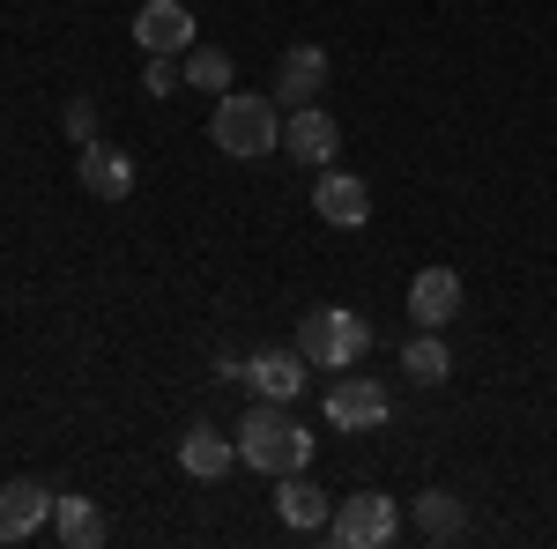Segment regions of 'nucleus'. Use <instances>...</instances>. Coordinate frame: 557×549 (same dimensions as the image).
Wrapping results in <instances>:
<instances>
[{"label": "nucleus", "mask_w": 557, "mask_h": 549, "mask_svg": "<svg viewBox=\"0 0 557 549\" xmlns=\"http://www.w3.org/2000/svg\"><path fill=\"white\" fill-rule=\"evenodd\" d=\"M52 527H60L67 549H97L104 542V512L89 506V498H52Z\"/></svg>", "instance_id": "dca6fc26"}, {"label": "nucleus", "mask_w": 557, "mask_h": 549, "mask_svg": "<svg viewBox=\"0 0 557 549\" xmlns=\"http://www.w3.org/2000/svg\"><path fill=\"white\" fill-rule=\"evenodd\" d=\"M327 423H335V431H380L386 423V386L380 379H335L327 386Z\"/></svg>", "instance_id": "423d86ee"}, {"label": "nucleus", "mask_w": 557, "mask_h": 549, "mask_svg": "<svg viewBox=\"0 0 557 549\" xmlns=\"http://www.w3.org/2000/svg\"><path fill=\"white\" fill-rule=\"evenodd\" d=\"M283 149H290L298 164L320 171L327 157H335V149H343V127H335V120H327L320 104H298V112H290V127H283Z\"/></svg>", "instance_id": "f8f14e48"}, {"label": "nucleus", "mask_w": 557, "mask_h": 549, "mask_svg": "<svg viewBox=\"0 0 557 549\" xmlns=\"http://www.w3.org/2000/svg\"><path fill=\"white\" fill-rule=\"evenodd\" d=\"M312 209H320V223H335V230H357V223H372V186L357 171H327L320 194H312Z\"/></svg>", "instance_id": "0eeeda50"}, {"label": "nucleus", "mask_w": 557, "mask_h": 549, "mask_svg": "<svg viewBox=\"0 0 557 549\" xmlns=\"http://www.w3.org/2000/svg\"><path fill=\"white\" fill-rule=\"evenodd\" d=\"M178 60H186L178 75H186L194 89H215V97L231 89V52H223V45H201V38H194L186 52H178Z\"/></svg>", "instance_id": "f3484780"}, {"label": "nucleus", "mask_w": 557, "mask_h": 549, "mask_svg": "<svg viewBox=\"0 0 557 549\" xmlns=\"http://www.w3.org/2000/svg\"><path fill=\"white\" fill-rule=\"evenodd\" d=\"M320 83H327V52L320 45H290L283 67H275V104H320Z\"/></svg>", "instance_id": "6e6552de"}, {"label": "nucleus", "mask_w": 557, "mask_h": 549, "mask_svg": "<svg viewBox=\"0 0 557 549\" xmlns=\"http://www.w3.org/2000/svg\"><path fill=\"white\" fill-rule=\"evenodd\" d=\"M134 45H141V52H186V45H194L186 0H149V8L134 15Z\"/></svg>", "instance_id": "1a4fd4ad"}, {"label": "nucleus", "mask_w": 557, "mask_h": 549, "mask_svg": "<svg viewBox=\"0 0 557 549\" xmlns=\"http://www.w3.org/2000/svg\"><path fill=\"white\" fill-rule=\"evenodd\" d=\"M67 134H75V149H89V141H97V104H89V97H75V104H67Z\"/></svg>", "instance_id": "aec40b11"}, {"label": "nucleus", "mask_w": 557, "mask_h": 549, "mask_svg": "<svg viewBox=\"0 0 557 549\" xmlns=\"http://www.w3.org/2000/svg\"><path fill=\"white\" fill-rule=\"evenodd\" d=\"M364 349H372V320L349 312V304H320L298 320V357L312 372H349Z\"/></svg>", "instance_id": "f03ea898"}, {"label": "nucleus", "mask_w": 557, "mask_h": 549, "mask_svg": "<svg viewBox=\"0 0 557 549\" xmlns=\"http://www.w3.org/2000/svg\"><path fill=\"white\" fill-rule=\"evenodd\" d=\"M178 467L194 475V483H223L231 467H238V438H223L209 423H194L186 438H178Z\"/></svg>", "instance_id": "9b49d317"}, {"label": "nucleus", "mask_w": 557, "mask_h": 549, "mask_svg": "<svg viewBox=\"0 0 557 549\" xmlns=\"http://www.w3.org/2000/svg\"><path fill=\"white\" fill-rule=\"evenodd\" d=\"M394 535H401V512H394V498H380V490L343 498L335 520H327V542H343V549H386Z\"/></svg>", "instance_id": "20e7f679"}, {"label": "nucleus", "mask_w": 557, "mask_h": 549, "mask_svg": "<svg viewBox=\"0 0 557 549\" xmlns=\"http://www.w3.org/2000/svg\"><path fill=\"white\" fill-rule=\"evenodd\" d=\"M209 141L223 157H268V149H283L275 97H238V89H223V104H215V120H209Z\"/></svg>", "instance_id": "7ed1b4c3"}, {"label": "nucleus", "mask_w": 557, "mask_h": 549, "mask_svg": "<svg viewBox=\"0 0 557 549\" xmlns=\"http://www.w3.org/2000/svg\"><path fill=\"white\" fill-rule=\"evenodd\" d=\"M83 186H89V201H127V194H134V164L120 157V149L89 141V149H83Z\"/></svg>", "instance_id": "4468645a"}, {"label": "nucleus", "mask_w": 557, "mask_h": 549, "mask_svg": "<svg viewBox=\"0 0 557 549\" xmlns=\"http://www.w3.org/2000/svg\"><path fill=\"white\" fill-rule=\"evenodd\" d=\"M417 535H424V542H454V535H461V498H454V490H424V498H417Z\"/></svg>", "instance_id": "a211bd4d"}, {"label": "nucleus", "mask_w": 557, "mask_h": 549, "mask_svg": "<svg viewBox=\"0 0 557 549\" xmlns=\"http://www.w3.org/2000/svg\"><path fill=\"white\" fill-rule=\"evenodd\" d=\"M401 372H409L417 386H438L446 372H454V357H446V341H438V335L424 327V335H417L409 349H401Z\"/></svg>", "instance_id": "6ab92c4d"}, {"label": "nucleus", "mask_w": 557, "mask_h": 549, "mask_svg": "<svg viewBox=\"0 0 557 549\" xmlns=\"http://www.w3.org/2000/svg\"><path fill=\"white\" fill-rule=\"evenodd\" d=\"M238 461L260 467V475H298L312 461V431L283 416V401H253L238 423Z\"/></svg>", "instance_id": "f257e3e1"}, {"label": "nucleus", "mask_w": 557, "mask_h": 549, "mask_svg": "<svg viewBox=\"0 0 557 549\" xmlns=\"http://www.w3.org/2000/svg\"><path fill=\"white\" fill-rule=\"evenodd\" d=\"M305 372H312V364L298 357V341H290V349H260L253 364H246V379L260 386V401H298Z\"/></svg>", "instance_id": "ddd939ff"}, {"label": "nucleus", "mask_w": 557, "mask_h": 549, "mask_svg": "<svg viewBox=\"0 0 557 549\" xmlns=\"http://www.w3.org/2000/svg\"><path fill=\"white\" fill-rule=\"evenodd\" d=\"M275 512H283V527H298V535H320L327 520H335V506L305 483V467L298 475H283V490H275Z\"/></svg>", "instance_id": "2eb2a0df"}, {"label": "nucleus", "mask_w": 557, "mask_h": 549, "mask_svg": "<svg viewBox=\"0 0 557 549\" xmlns=\"http://www.w3.org/2000/svg\"><path fill=\"white\" fill-rule=\"evenodd\" d=\"M45 520H52V490L45 483H30V475L0 483V542H30Z\"/></svg>", "instance_id": "39448f33"}, {"label": "nucleus", "mask_w": 557, "mask_h": 549, "mask_svg": "<svg viewBox=\"0 0 557 549\" xmlns=\"http://www.w3.org/2000/svg\"><path fill=\"white\" fill-rule=\"evenodd\" d=\"M454 312H461V275H454V267H424V275L409 283V320L438 335Z\"/></svg>", "instance_id": "9d476101"}]
</instances>
